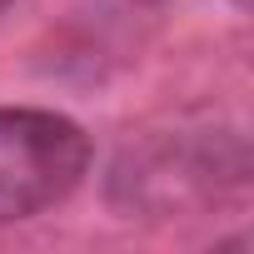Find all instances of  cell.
<instances>
[{"label": "cell", "mask_w": 254, "mask_h": 254, "mask_svg": "<svg viewBox=\"0 0 254 254\" xmlns=\"http://www.w3.org/2000/svg\"><path fill=\"white\" fill-rule=\"evenodd\" d=\"M90 135L60 110L0 105V224L65 204L90 175Z\"/></svg>", "instance_id": "cell-1"}, {"label": "cell", "mask_w": 254, "mask_h": 254, "mask_svg": "<svg viewBox=\"0 0 254 254\" xmlns=\"http://www.w3.org/2000/svg\"><path fill=\"white\" fill-rule=\"evenodd\" d=\"M219 180V160L190 150V145H155L145 155H125L115 170V194L130 199V209H185L190 194L209 199Z\"/></svg>", "instance_id": "cell-2"}, {"label": "cell", "mask_w": 254, "mask_h": 254, "mask_svg": "<svg viewBox=\"0 0 254 254\" xmlns=\"http://www.w3.org/2000/svg\"><path fill=\"white\" fill-rule=\"evenodd\" d=\"M130 5H155V0H130Z\"/></svg>", "instance_id": "cell-3"}, {"label": "cell", "mask_w": 254, "mask_h": 254, "mask_svg": "<svg viewBox=\"0 0 254 254\" xmlns=\"http://www.w3.org/2000/svg\"><path fill=\"white\" fill-rule=\"evenodd\" d=\"M5 5H10V0H0V10H5Z\"/></svg>", "instance_id": "cell-4"}]
</instances>
